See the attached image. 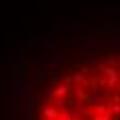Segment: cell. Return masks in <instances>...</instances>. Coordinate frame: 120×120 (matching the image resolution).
I'll return each instance as SVG.
<instances>
[{
	"mask_svg": "<svg viewBox=\"0 0 120 120\" xmlns=\"http://www.w3.org/2000/svg\"><path fill=\"white\" fill-rule=\"evenodd\" d=\"M41 116H44V118H50V120H56V118L60 116L58 106H54V104H50V106H44V108H41Z\"/></svg>",
	"mask_w": 120,
	"mask_h": 120,
	"instance_id": "cell-1",
	"label": "cell"
},
{
	"mask_svg": "<svg viewBox=\"0 0 120 120\" xmlns=\"http://www.w3.org/2000/svg\"><path fill=\"white\" fill-rule=\"evenodd\" d=\"M91 116H101V114H108V101H95L91 108H89Z\"/></svg>",
	"mask_w": 120,
	"mask_h": 120,
	"instance_id": "cell-2",
	"label": "cell"
},
{
	"mask_svg": "<svg viewBox=\"0 0 120 120\" xmlns=\"http://www.w3.org/2000/svg\"><path fill=\"white\" fill-rule=\"evenodd\" d=\"M101 72H104L108 79H114V81L120 79V71H116L114 66H101Z\"/></svg>",
	"mask_w": 120,
	"mask_h": 120,
	"instance_id": "cell-3",
	"label": "cell"
},
{
	"mask_svg": "<svg viewBox=\"0 0 120 120\" xmlns=\"http://www.w3.org/2000/svg\"><path fill=\"white\" fill-rule=\"evenodd\" d=\"M54 93H56V97H66L68 93H72V89L68 85L62 83V85H56V87H54Z\"/></svg>",
	"mask_w": 120,
	"mask_h": 120,
	"instance_id": "cell-4",
	"label": "cell"
},
{
	"mask_svg": "<svg viewBox=\"0 0 120 120\" xmlns=\"http://www.w3.org/2000/svg\"><path fill=\"white\" fill-rule=\"evenodd\" d=\"M97 93H99V91H91V93H85L83 104H85V106H93V104L97 101Z\"/></svg>",
	"mask_w": 120,
	"mask_h": 120,
	"instance_id": "cell-5",
	"label": "cell"
},
{
	"mask_svg": "<svg viewBox=\"0 0 120 120\" xmlns=\"http://www.w3.org/2000/svg\"><path fill=\"white\" fill-rule=\"evenodd\" d=\"M108 112L112 116H120V101H108Z\"/></svg>",
	"mask_w": 120,
	"mask_h": 120,
	"instance_id": "cell-6",
	"label": "cell"
},
{
	"mask_svg": "<svg viewBox=\"0 0 120 120\" xmlns=\"http://www.w3.org/2000/svg\"><path fill=\"white\" fill-rule=\"evenodd\" d=\"M85 93H87V91H85V87H79V89H75V91H72V97H75V99H77L79 104H83Z\"/></svg>",
	"mask_w": 120,
	"mask_h": 120,
	"instance_id": "cell-7",
	"label": "cell"
},
{
	"mask_svg": "<svg viewBox=\"0 0 120 120\" xmlns=\"http://www.w3.org/2000/svg\"><path fill=\"white\" fill-rule=\"evenodd\" d=\"M85 120H112V114H101V116H91V114H89V116H85Z\"/></svg>",
	"mask_w": 120,
	"mask_h": 120,
	"instance_id": "cell-8",
	"label": "cell"
},
{
	"mask_svg": "<svg viewBox=\"0 0 120 120\" xmlns=\"http://www.w3.org/2000/svg\"><path fill=\"white\" fill-rule=\"evenodd\" d=\"M77 112H79V114H83V116H89V106L81 104V106H77Z\"/></svg>",
	"mask_w": 120,
	"mask_h": 120,
	"instance_id": "cell-9",
	"label": "cell"
},
{
	"mask_svg": "<svg viewBox=\"0 0 120 120\" xmlns=\"http://www.w3.org/2000/svg\"><path fill=\"white\" fill-rule=\"evenodd\" d=\"M79 71H81L85 77H87V75H93V72H95V68H93V66H81Z\"/></svg>",
	"mask_w": 120,
	"mask_h": 120,
	"instance_id": "cell-10",
	"label": "cell"
},
{
	"mask_svg": "<svg viewBox=\"0 0 120 120\" xmlns=\"http://www.w3.org/2000/svg\"><path fill=\"white\" fill-rule=\"evenodd\" d=\"M110 97H112V93H110L108 89H106V91H99V93H97V99H104V101H106V99H110Z\"/></svg>",
	"mask_w": 120,
	"mask_h": 120,
	"instance_id": "cell-11",
	"label": "cell"
},
{
	"mask_svg": "<svg viewBox=\"0 0 120 120\" xmlns=\"http://www.w3.org/2000/svg\"><path fill=\"white\" fill-rule=\"evenodd\" d=\"M56 120H71V112H60V116Z\"/></svg>",
	"mask_w": 120,
	"mask_h": 120,
	"instance_id": "cell-12",
	"label": "cell"
},
{
	"mask_svg": "<svg viewBox=\"0 0 120 120\" xmlns=\"http://www.w3.org/2000/svg\"><path fill=\"white\" fill-rule=\"evenodd\" d=\"M64 85H68V87H71V85H72V75H68V77L64 79Z\"/></svg>",
	"mask_w": 120,
	"mask_h": 120,
	"instance_id": "cell-13",
	"label": "cell"
},
{
	"mask_svg": "<svg viewBox=\"0 0 120 120\" xmlns=\"http://www.w3.org/2000/svg\"><path fill=\"white\" fill-rule=\"evenodd\" d=\"M71 120H81L79 116H75V114H71Z\"/></svg>",
	"mask_w": 120,
	"mask_h": 120,
	"instance_id": "cell-14",
	"label": "cell"
},
{
	"mask_svg": "<svg viewBox=\"0 0 120 120\" xmlns=\"http://www.w3.org/2000/svg\"><path fill=\"white\" fill-rule=\"evenodd\" d=\"M116 85H118V87H120V79H118V81H116Z\"/></svg>",
	"mask_w": 120,
	"mask_h": 120,
	"instance_id": "cell-15",
	"label": "cell"
},
{
	"mask_svg": "<svg viewBox=\"0 0 120 120\" xmlns=\"http://www.w3.org/2000/svg\"><path fill=\"white\" fill-rule=\"evenodd\" d=\"M39 120H50V118H44V116H41V118H39Z\"/></svg>",
	"mask_w": 120,
	"mask_h": 120,
	"instance_id": "cell-16",
	"label": "cell"
}]
</instances>
